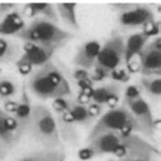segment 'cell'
<instances>
[{
  "instance_id": "6da1fadb",
  "label": "cell",
  "mask_w": 161,
  "mask_h": 161,
  "mask_svg": "<svg viewBox=\"0 0 161 161\" xmlns=\"http://www.w3.org/2000/svg\"><path fill=\"white\" fill-rule=\"evenodd\" d=\"M26 86L31 94L41 100L66 98L71 95L69 80L51 60L34 70Z\"/></svg>"
},
{
  "instance_id": "7a4b0ae2",
  "label": "cell",
  "mask_w": 161,
  "mask_h": 161,
  "mask_svg": "<svg viewBox=\"0 0 161 161\" xmlns=\"http://www.w3.org/2000/svg\"><path fill=\"white\" fill-rule=\"evenodd\" d=\"M15 38L24 41V43H32L56 51L73 40L75 35L48 19L35 18L29 25L25 26Z\"/></svg>"
},
{
  "instance_id": "3957f363",
  "label": "cell",
  "mask_w": 161,
  "mask_h": 161,
  "mask_svg": "<svg viewBox=\"0 0 161 161\" xmlns=\"http://www.w3.org/2000/svg\"><path fill=\"white\" fill-rule=\"evenodd\" d=\"M27 134L45 150H61L62 142L58 134L55 117L45 105H33Z\"/></svg>"
},
{
  "instance_id": "277c9868",
  "label": "cell",
  "mask_w": 161,
  "mask_h": 161,
  "mask_svg": "<svg viewBox=\"0 0 161 161\" xmlns=\"http://www.w3.org/2000/svg\"><path fill=\"white\" fill-rule=\"evenodd\" d=\"M105 133H117L124 137L132 134H141L142 130L132 113L124 105L109 109L102 114L89 133L87 141Z\"/></svg>"
},
{
  "instance_id": "5b68a950",
  "label": "cell",
  "mask_w": 161,
  "mask_h": 161,
  "mask_svg": "<svg viewBox=\"0 0 161 161\" xmlns=\"http://www.w3.org/2000/svg\"><path fill=\"white\" fill-rule=\"evenodd\" d=\"M118 14V24L125 30H142L155 22L153 10L149 6L138 3L116 2L109 5Z\"/></svg>"
},
{
  "instance_id": "8992f818",
  "label": "cell",
  "mask_w": 161,
  "mask_h": 161,
  "mask_svg": "<svg viewBox=\"0 0 161 161\" xmlns=\"http://www.w3.org/2000/svg\"><path fill=\"white\" fill-rule=\"evenodd\" d=\"M125 40L119 33L113 32L107 41L101 45L94 69L108 75L125 63Z\"/></svg>"
},
{
  "instance_id": "52a82bcc",
  "label": "cell",
  "mask_w": 161,
  "mask_h": 161,
  "mask_svg": "<svg viewBox=\"0 0 161 161\" xmlns=\"http://www.w3.org/2000/svg\"><path fill=\"white\" fill-rule=\"evenodd\" d=\"M159 150L138 134L125 137L114 153L118 161H154Z\"/></svg>"
},
{
  "instance_id": "ba28073f",
  "label": "cell",
  "mask_w": 161,
  "mask_h": 161,
  "mask_svg": "<svg viewBox=\"0 0 161 161\" xmlns=\"http://www.w3.org/2000/svg\"><path fill=\"white\" fill-rule=\"evenodd\" d=\"M124 138V136L117 133L101 134L87 141V146L79 150L78 157L82 161H88L107 154L114 155Z\"/></svg>"
},
{
  "instance_id": "9c48e42d",
  "label": "cell",
  "mask_w": 161,
  "mask_h": 161,
  "mask_svg": "<svg viewBox=\"0 0 161 161\" xmlns=\"http://www.w3.org/2000/svg\"><path fill=\"white\" fill-rule=\"evenodd\" d=\"M54 53L55 51L51 49L40 47L32 43H24L22 53L14 63L19 73L24 77H27L35 69L51 60Z\"/></svg>"
},
{
  "instance_id": "30bf717a",
  "label": "cell",
  "mask_w": 161,
  "mask_h": 161,
  "mask_svg": "<svg viewBox=\"0 0 161 161\" xmlns=\"http://www.w3.org/2000/svg\"><path fill=\"white\" fill-rule=\"evenodd\" d=\"M122 105L132 113V115L141 128L142 135H144V137L153 139L157 125H156V120L149 104L143 98V96H139L138 98Z\"/></svg>"
},
{
  "instance_id": "8fae6325",
  "label": "cell",
  "mask_w": 161,
  "mask_h": 161,
  "mask_svg": "<svg viewBox=\"0 0 161 161\" xmlns=\"http://www.w3.org/2000/svg\"><path fill=\"white\" fill-rule=\"evenodd\" d=\"M140 73L143 77H160L161 74V39L154 38L138 54Z\"/></svg>"
},
{
  "instance_id": "7c38bea8",
  "label": "cell",
  "mask_w": 161,
  "mask_h": 161,
  "mask_svg": "<svg viewBox=\"0 0 161 161\" xmlns=\"http://www.w3.org/2000/svg\"><path fill=\"white\" fill-rule=\"evenodd\" d=\"M32 108L33 105L31 103V98H30L26 83H24L22 87V91H20V97L18 100V106H16L15 112L12 115L16 120V122H18L19 140L25 134H27L28 125L32 115Z\"/></svg>"
},
{
  "instance_id": "4fadbf2b",
  "label": "cell",
  "mask_w": 161,
  "mask_h": 161,
  "mask_svg": "<svg viewBox=\"0 0 161 161\" xmlns=\"http://www.w3.org/2000/svg\"><path fill=\"white\" fill-rule=\"evenodd\" d=\"M101 44L97 41L85 42L78 48L73 58V63L80 69L90 70L95 66L97 56L100 51Z\"/></svg>"
},
{
  "instance_id": "5bb4252c",
  "label": "cell",
  "mask_w": 161,
  "mask_h": 161,
  "mask_svg": "<svg viewBox=\"0 0 161 161\" xmlns=\"http://www.w3.org/2000/svg\"><path fill=\"white\" fill-rule=\"evenodd\" d=\"M58 134L62 144L66 143L69 145L75 146L79 143V133L77 125L75 124L69 111L60 114H55Z\"/></svg>"
},
{
  "instance_id": "9a60e30c",
  "label": "cell",
  "mask_w": 161,
  "mask_h": 161,
  "mask_svg": "<svg viewBox=\"0 0 161 161\" xmlns=\"http://www.w3.org/2000/svg\"><path fill=\"white\" fill-rule=\"evenodd\" d=\"M0 142L8 150L19 142L18 122L14 117L0 107Z\"/></svg>"
},
{
  "instance_id": "2e32d148",
  "label": "cell",
  "mask_w": 161,
  "mask_h": 161,
  "mask_svg": "<svg viewBox=\"0 0 161 161\" xmlns=\"http://www.w3.org/2000/svg\"><path fill=\"white\" fill-rule=\"evenodd\" d=\"M120 97V86L116 83L107 84L102 87L94 89L92 102L100 105L106 104L109 109L117 107Z\"/></svg>"
},
{
  "instance_id": "e0dca14e",
  "label": "cell",
  "mask_w": 161,
  "mask_h": 161,
  "mask_svg": "<svg viewBox=\"0 0 161 161\" xmlns=\"http://www.w3.org/2000/svg\"><path fill=\"white\" fill-rule=\"evenodd\" d=\"M26 26L25 19L19 10H12L0 19V37H15Z\"/></svg>"
},
{
  "instance_id": "ac0fdd59",
  "label": "cell",
  "mask_w": 161,
  "mask_h": 161,
  "mask_svg": "<svg viewBox=\"0 0 161 161\" xmlns=\"http://www.w3.org/2000/svg\"><path fill=\"white\" fill-rule=\"evenodd\" d=\"M25 14L30 18H43L50 22L57 24L58 15L56 8L49 2H31L25 6Z\"/></svg>"
},
{
  "instance_id": "d6986e66",
  "label": "cell",
  "mask_w": 161,
  "mask_h": 161,
  "mask_svg": "<svg viewBox=\"0 0 161 161\" xmlns=\"http://www.w3.org/2000/svg\"><path fill=\"white\" fill-rule=\"evenodd\" d=\"M148 41H149V38L142 31L135 33L128 38V40L125 41V64L129 63L142 51L143 48L148 43Z\"/></svg>"
},
{
  "instance_id": "ffe728a7",
  "label": "cell",
  "mask_w": 161,
  "mask_h": 161,
  "mask_svg": "<svg viewBox=\"0 0 161 161\" xmlns=\"http://www.w3.org/2000/svg\"><path fill=\"white\" fill-rule=\"evenodd\" d=\"M58 19H60L67 27L79 31L80 24L77 15V2H60L56 5Z\"/></svg>"
},
{
  "instance_id": "44dd1931",
  "label": "cell",
  "mask_w": 161,
  "mask_h": 161,
  "mask_svg": "<svg viewBox=\"0 0 161 161\" xmlns=\"http://www.w3.org/2000/svg\"><path fill=\"white\" fill-rule=\"evenodd\" d=\"M22 53V48L14 41L0 37V63L15 62Z\"/></svg>"
},
{
  "instance_id": "7402d4cb",
  "label": "cell",
  "mask_w": 161,
  "mask_h": 161,
  "mask_svg": "<svg viewBox=\"0 0 161 161\" xmlns=\"http://www.w3.org/2000/svg\"><path fill=\"white\" fill-rule=\"evenodd\" d=\"M69 113L70 114L74 122L77 125L90 126L95 120L89 115L87 106H83L75 102V100H69Z\"/></svg>"
},
{
  "instance_id": "603a6c76",
  "label": "cell",
  "mask_w": 161,
  "mask_h": 161,
  "mask_svg": "<svg viewBox=\"0 0 161 161\" xmlns=\"http://www.w3.org/2000/svg\"><path fill=\"white\" fill-rule=\"evenodd\" d=\"M65 154L61 150H40L16 161H58Z\"/></svg>"
},
{
  "instance_id": "cb8c5ba5",
  "label": "cell",
  "mask_w": 161,
  "mask_h": 161,
  "mask_svg": "<svg viewBox=\"0 0 161 161\" xmlns=\"http://www.w3.org/2000/svg\"><path fill=\"white\" fill-rule=\"evenodd\" d=\"M140 89H143L151 97L159 98L161 95L160 77H142L140 80Z\"/></svg>"
},
{
  "instance_id": "d4e9b609",
  "label": "cell",
  "mask_w": 161,
  "mask_h": 161,
  "mask_svg": "<svg viewBox=\"0 0 161 161\" xmlns=\"http://www.w3.org/2000/svg\"><path fill=\"white\" fill-rule=\"evenodd\" d=\"M16 86L11 80L7 78H1L0 80V99L2 101L7 99H12V97L15 96Z\"/></svg>"
},
{
  "instance_id": "484cf974",
  "label": "cell",
  "mask_w": 161,
  "mask_h": 161,
  "mask_svg": "<svg viewBox=\"0 0 161 161\" xmlns=\"http://www.w3.org/2000/svg\"><path fill=\"white\" fill-rule=\"evenodd\" d=\"M141 89L136 85H130L126 87L124 93V98H122V104H125L132 101L136 98H138L139 96H141Z\"/></svg>"
},
{
  "instance_id": "4316f807",
  "label": "cell",
  "mask_w": 161,
  "mask_h": 161,
  "mask_svg": "<svg viewBox=\"0 0 161 161\" xmlns=\"http://www.w3.org/2000/svg\"><path fill=\"white\" fill-rule=\"evenodd\" d=\"M109 78L117 83H128L130 79V75L128 73V70L125 69L118 67V69L112 70L109 74Z\"/></svg>"
},
{
  "instance_id": "83f0119b",
  "label": "cell",
  "mask_w": 161,
  "mask_h": 161,
  "mask_svg": "<svg viewBox=\"0 0 161 161\" xmlns=\"http://www.w3.org/2000/svg\"><path fill=\"white\" fill-rule=\"evenodd\" d=\"M69 99L67 98H57L52 100L51 107L55 114H60L63 112H66L69 110Z\"/></svg>"
},
{
  "instance_id": "f1b7e54d",
  "label": "cell",
  "mask_w": 161,
  "mask_h": 161,
  "mask_svg": "<svg viewBox=\"0 0 161 161\" xmlns=\"http://www.w3.org/2000/svg\"><path fill=\"white\" fill-rule=\"evenodd\" d=\"M142 32L145 34V35L149 38H156V37H159V34H160V23L158 20H155L154 23H152L149 26H147L146 28H144L142 30Z\"/></svg>"
},
{
  "instance_id": "f546056e",
  "label": "cell",
  "mask_w": 161,
  "mask_h": 161,
  "mask_svg": "<svg viewBox=\"0 0 161 161\" xmlns=\"http://www.w3.org/2000/svg\"><path fill=\"white\" fill-rule=\"evenodd\" d=\"M87 110H88L89 115H90L94 120H96L97 118L101 115V113H102L103 106L98 103L91 102L87 105Z\"/></svg>"
},
{
  "instance_id": "4dcf8cb0",
  "label": "cell",
  "mask_w": 161,
  "mask_h": 161,
  "mask_svg": "<svg viewBox=\"0 0 161 161\" xmlns=\"http://www.w3.org/2000/svg\"><path fill=\"white\" fill-rule=\"evenodd\" d=\"M16 106H18V100L14 99H7L3 101V106L1 107L6 113L14 115V113L15 112Z\"/></svg>"
},
{
  "instance_id": "1f68e13d",
  "label": "cell",
  "mask_w": 161,
  "mask_h": 161,
  "mask_svg": "<svg viewBox=\"0 0 161 161\" xmlns=\"http://www.w3.org/2000/svg\"><path fill=\"white\" fill-rule=\"evenodd\" d=\"M73 78L75 80V82H79V80L90 78V71L83 69H80V67H77L73 73Z\"/></svg>"
},
{
  "instance_id": "d6a6232c",
  "label": "cell",
  "mask_w": 161,
  "mask_h": 161,
  "mask_svg": "<svg viewBox=\"0 0 161 161\" xmlns=\"http://www.w3.org/2000/svg\"><path fill=\"white\" fill-rule=\"evenodd\" d=\"M15 9V4L14 3H0V19L3 18L4 15H6L7 14H9L12 10Z\"/></svg>"
},
{
  "instance_id": "836d02e7",
  "label": "cell",
  "mask_w": 161,
  "mask_h": 161,
  "mask_svg": "<svg viewBox=\"0 0 161 161\" xmlns=\"http://www.w3.org/2000/svg\"><path fill=\"white\" fill-rule=\"evenodd\" d=\"M125 69L128 70V73L130 75V74H136V73H140V63H139V60L137 59H132L129 63H126L125 64Z\"/></svg>"
},
{
  "instance_id": "e575fe53",
  "label": "cell",
  "mask_w": 161,
  "mask_h": 161,
  "mask_svg": "<svg viewBox=\"0 0 161 161\" xmlns=\"http://www.w3.org/2000/svg\"><path fill=\"white\" fill-rule=\"evenodd\" d=\"M75 102H77L78 104L83 105V106H87V105H88L89 103H91V102H92V100H91L90 97H88L87 95H85V94H83V93H80V92H79L77 99H75Z\"/></svg>"
},
{
  "instance_id": "d590c367",
  "label": "cell",
  "mask_w": 161,
  "mask_h": 161,
  "mask_svg": "<svg viewBox=\"0 0 161 161\" xmlns=\"http://www.w3.org/2000/svg\"><path fill=\"white\" fill-rule=\"evenodd\" d=\"M77 85H78V87L80 88V89L93 87V86H94V82L91 80V78H87L85 80H79V82H77Z\"/></svg>"
},
{
  "instance_id": "8d00e7d4",
  "label": "cell",
  "mask_w": 161,
  "mask_h": 161,
  "mask_svg": "<svg viewBox=\"0 0 161 161\" xmlns=\"http://www.w3.org/2000/svg\"><path fill=\"white\" fill-rule=\"evenodd\" d=\"M6 151H7V149L5 148V146H4L3 144L0 142V160H1L4 157V155H5Z\"/></svg>"
},
{
  "instance_id": "74e56055",
  "label": "cell",
  "mask_w": 161,
  "mask_h": 161,
  "mask_svg": "<svg viewBox=\"0 0 161 161\" xmlns=\"http://www.w3.org/2000/svg\"><path fill=\"white\" fill-rule=\"evenodd\" d=\"M58 161H65V155H64V156H62V157H61L60 159H59Z\"/></svg>"
},
{
  "instance_id": "f35d334b",
  "label": "cell",
  "mask_w": 161,
  "mask_h": 161,
  "mask_svg": "<svg viewBox=\"0 0 161 161\" xmlns=\"http://www.w3.org/2000/svg\"><path fill=\"white\" fill-rule=\"evenodd\" d=\"M0 80H1V67H0Z\"/></svg>"
},
{
  "instance_id": "ab89813d",
  "label": "cell",
  "mask_w": 161,
  "mask_h": 161,
  "mask_svg": "<svg viewBox=\"0 0 161 161\" xmlns=\"http://www.w3.org/2000/svg\"><path fill=\"white\" fill-rule=\"evenodd\" d=\"M109 161H114V160H109Z\"/></svg>"
}]
</instances>
